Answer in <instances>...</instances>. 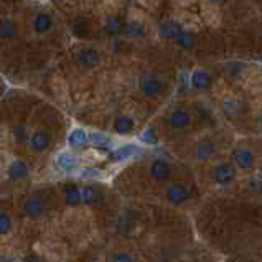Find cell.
Wrapping results in <instances>:
<instances>
[{"label": "cell", "mask_w": 262, "mask_h": 262, "mask_svg": "<svg viewBox=\"0 0 262 262\" xmlns=\"http://www.w3.org/2000/svg\"><path fill=\"white\" fill-rule=\"evenodd\" d=\"M135 152H137V147H134V145H124V147H121L119 150H116L114 154H112V160H114V161L125 160V159H129V157H134Z\"/></svg>", "instance_id": "24"}, {"label": "cell", "mask_w": 262, "mask_h": 262, "mask_svg": "<svg viewBox=\"0 0 262 262\" xmlns=\"http://www.w3.org/2000/svg\"><path fill=\"white\" fill-rule=\"evenodd\" d=\"M142 141L143 142H148V143H154L157 141L154 129H147L145 132H143V135H142Z\"/></svg>", "instance_id": "30"}, {"label": "cell", "mask_w": 262, "mask_h": 262, "mask_svg": "<svg viewBox=\"0 0 262 262\" xmlns=\"http://www.w3.org/2000/svg\"><path fill=\"white\" fill-rule=\"evenodd\" d=\"M181 33H183L181 27L178 23H175V21H165V23L160 25V35L165 38H175L177 40Z\"/></svg>", "instance_id": "16"}, {"label": "cell", "mask_w": 262, "mask_h": 262, "mask_svg": "<svg viewBox=\"0 0 262 262\" xmlns=\"http://www.w3.org/2000/svg\"><path fill=\"white\" fill-rule=\"evenodd\" d=\"M122 30H124V25H122V20L121 17H111L107 21H106V33L111 35V37H117Z\"/></svg>", "instance_id": "20"}, {"label": "cell", "mask_w": 262, "mask_h": 262, "mask_svg": "<svg viewBox=\"0 0 262 262\" xmlns=\"http://www.w3.org/2000/svg\"><path fill=\"white\" fill-rule=\"evenodd\" d=\"M14 135H15V141L17 142H25V141H28V134H27V130L25 129H21V127H15L14 129Z\"/></svg>", "instance_id": "29"}, {"label": "cell", "mask_w": 262, "mask_h": 262, "mask_svg": "<svg viewBox=\"0 0 262 262\" xmlns=\"http://www.w3.org/2000/svg\"><path fill=\"white\" fill-rule=\"evenodd\" d=\"M141 89L145 98H159V96L163 94L165 91V82L160 80L157 74H143V76L141 78Z\"/></svg>", "instance_id": "1"}, {"label": "cell", "mask_w": 262, "mask_h": 262, "mask_svg": "<svg viewBox=\"0 0 262 262\" xmlns=\"http://www.w3.org/2000/svg\"><path fill=\"white\" fill-rule=\"evenodd\" d=\"M234 163L242 170H251L254 167V154L246 147H238L233 152Z\"/></svg>", "instance_id": "7"}, {"label": "cell", "mask_w": 262, "mask_h": 262, "mask_svg": "<svg viewBox=\"0 0 262 262\" xmlns=\"http://www.w3.org/2000/svg\"><path fill=\"white\" fill-rule=\"evenodd\" d=\"M261 125H262V117H261Z\"/></svg>", "instance_id": "31"}, {"label": "cell", "mask_w": 262, "mask_h": 262, "mask_svg": "<svg viewBox=\"0 0 262 262\" xmlns=\"http://www.w3.org/2000/svg\"><path fill=\"white\" fill-rule=\"evenodd\" d=\"M64 200H66V204L69 206H80L81 204V190L78 186H68L66 191H64Z\"/></svg>", "instance_id": "19"}, {"label": "cell", "mask_w": 262, "mask_h": 262, "mask_svg": "<svg viewBox=\"0 0 262 262\" xmlns=\"http://www.w3.org/2000/svg\"><path fill=\"white\" fill-rule=\"evenodd\" d=\"M175 41H177V45L180 46V48H183V50H190V48L195 45V38H193V35L185 33V32H183Z\"/></svg>", "instance_id": "26"}, {"label": "cell", "mask_w": 262, "mask_h": 262, "mask_svg": "<svg viewBox=\"0 0 262 262\" xmlns=\"http://www.w3.org/2000/svg\"><path fill=\"white\" fill-rule=\"evenodd\" d=\"M89 141L93 142L94 145H107L109 137L104 134H93V135H89Z\"/></svg>", "instance_id": "28"}, {"label": "cell", "mask_w": 262, "mask_h": 262, "mask_svg": "<svg viewBox=\"0 0 262 262\" xmlns=\"http://www.w3.org/2000/svg\"><path fill=\"white\" fill-rule=\"evenodd\" d=\"M135 127V122L130 116H119L116 117L114 121V130L119 135H129L132 134V130Z\"/></svg>", "instance_id": "13"}, {"label": "cell", "mask_w": 262, "mask_h": 262, "mask_svg": "<svg viewBox=\"0 0 262 262\" xmlns=\"http://www.w3.org/2000/svg\"><path fill=\"white\" fill-rule=\"evenodd\" d=\"M51 143H53V135H51V132L48 129L35 130L28 139V145L35 154H43V152H46L48 148L51 147Z\"/></svg>", "instance_id": "2"}, {"label": "cell", "mask_w": 262, "mask_h": 262, "mask_svg": "<svg viewBox=\"0 0 262 262\" xmlns=\"http://www.w3.org/2000/svg\"><path fill=\"white\" fill-rule=\"evenodd\" d=\"M109 262H134V257L127 252H116L114 256H111Z\"/></svg>", "instance_id": "27"}, {"label": "cell", "mask_w": 262, "mask_h": 262, "mask_svg": "<svg viewBox=\"0 0 262 262\" xmlns=\"http://www.w3.org/2000/svg\"><path fill=\"white\" fill-rule=\"evenodd\" d=\"M170 127L175 130H183L191 124V114L185 109H175L168 119Z\"/></svg>", "instance_id": "8"}, {"label": "cell", "mask_w": 262, "mask_h": 262, "mask_svg": "<svg viewBox=\"0 0 262 262\" xmlns=\"http://www.w3.org/2000/svg\"><path fill=\"white\" fill-rule=\"evenodd\" d=\"M91 28H89V23H87L86 19H78L74 21L73 25V33L76 35L78 38H86L87 35H89Z\"/></svg>", "instance_id": "21"}, {"label": "cell", "mask_w": 262, "mask_h": 262, "mask_svg": "<svg viewBox=\"0 0 262 262\" xmlns=\"http://www.w3.org/2000/svg\"><path fill=\"white\" fill-rule=\"evenodd\" d=\"M89 143V135L82 129H74L71 134L68 135V145L71 148H82Z\"/></svg>", "instance_id": "12"}, {"label": "cell", "mask_w": 262, "mask_h": 262, "mask_svg": "<svg viewBox=\"0 0 262 262\" xmlns=\"http://www.w3.org/2000/svg\"><path fill=\"white\" fill-rule=\"evenodd\" d=\"M78 61H80V64H82L84 68H93L96 64L101 63V55H99V51L94 50V48H87V50L80 51Z\"/></svg>", "instance_id": "10"}, {"label": "cell", "mask_w": 262, "mask_h": 262, "mask_svg": "<svg viewBox=\"0 0 262 262\" xmlns=\"http://www.w3.org/2000/svg\"><path fill=\"white\" fill-rule=\"evenodd\" d=\"M78 160L76 157L69 152H61V154L56 157V167H58L61 172H71V170L76 168Z\"/></svg>", "instance_id": "15"}, {"label": "cell", "mask_w": 262, "mask_h": 262, "mask_svg": "<svg viewBox=\"0 0 262 262\" xmlns=\"http://www.w3.org/2000/svg\"><path fill=\"white\" fill-rule=\"evenodd\" d=\"M98 200H99V193L94 186H91V185L82 186V190H81V203L82 204L91 206V204H94Z\"/></svg>", "instance_id": "18"}, {"label": "cell", "mask_w": 262, "mask_h": 262, "mask_svg": "<svg viewBox=\"0 0 262 262\" xmlns=\"http://www.w3.org/2000/svg\"><path fill=\"white\" fill-rule=\"evenodd\" d=\"M198 159L200 160H208V159H211V155L215 154V143L213 142H202L198 145Z\"/></svg>", "instance_id": "23"}, {"label": "cell", "mask_w": 262, "mask_h": 262, "mask_svg": "<svg viewBox=\"0 0 262 262\" xmlns=\"http://www.w3.org/2000/svg\"><path fill=\"white\" fill-rule=\"evenodd\" d=\"M213 178H215V181L218 185H229L236 178V170L233 165L221 163L213 170Z\"/></svg>", "instance_id": "6"}, {"label": "cell", "mask_w": 262, "mask_h": 262, "mask_svg": "<svg viewBox=\"0 0 262 262\" xmlns=\"http://www.w3.org/2000/svg\"><path fill=\"white\" fill-rule=\"evenodd\" d=\"M7 175H8V178L14 181L25 180V178L30 175V165L23 159H15L10 165H8Z\"/></svg>", "instance_id": "4"}, {"label": "cell", "mask_w": 262, "mask_h": 262, "mask_svg": "<svg viewBox=\"0 0 262 262\" xmlns=\"http://www.w3.org/2000/svg\"><path fill=\"white\" fill-rule=\"evenodd\" d=\"M12 228H14V224H12L10 215L7 211H3V209H0V236L10 234Z\"/></svg>", "instance_id": "22"}, {"label": "cell", "mask_w": 262, "mask_h": 262, "mask_svg": "<svg viewBox=\"0 0 262 262\" xmlns=\"http://www.w3.org/2000/svg\"><path fill=\"white\" fill-rule=\"evenodd\" d=\"M150 175L157 181L168 180L170 175H172V165H170L167 160L157 159L150 163Z\"/></svg>", "instance_id": "5"}, {"label": "cell", "mask_w": 262, "mask_h": 262, "mask_svg": "<svg viewBox=\"0 0 262 262\" xmlns=\"http://www.w3.org/2000/svg\"><path fill=\"white\" fill-rule=\"evenodd\" d=\"M32 25H33L35 33L45 35V33L50 32L51 28H53L55 20H53V17H51L50 14H46V12H38V14L33 17Z\"/></svg>", "instance_id": "9"}, {"label": "cell", "mask_w": 262, "mask_h": 262, "mask_svg": "<svg viewBox=\"0 0 262 262\" xmlns=\"http://www.w3.org/2000/svg\"><path fill=\"white\" fill-rule=\"evenodd\" d=\"M191 87L196 91H204L211 86V76L206 71H195L191 74Z\"/></svg>", "instance_id": "14"}, {"label": "cell", "mask_w": 262, "mask_h": 262, "mask_svg": "<svg viewBox=\"0 0 262 262\" xmlns=\"http://www.w3.org/2000/svg\"><path fill=\"white\" fill-rule=\"evenodd\" d=\"M43 211H45V204H43L40 198H28L23 204V213L28 218H32V220L40 218L43 215Z\"/></svg>", "instance_id": "11"}, {"label": "cell", "mask_w": 262, "mask_h": 262, "mask_svg": "<svg viewBox=\"0 0 262 262\" xmlns=\"http://www.w3.org/2000/svg\"><path fill=\"white\" fill-rule=\"evenodd\" d=\"M125 33L132 38H141L145 35V28H143L142 23H129L127 27H125Z\"/></svg>", "instance_id": "25"}, {"label": "cell", "mask_w": 262, "mask_h": 262, "mask_svg": "<svg viewBox=\"0 0 262 262\" xmlns=\"http://www.w3.org/2000/svg\"><path fill=\"white\" fill-rule=\"evenodd\" d=\"M19 33V25H17V21L14 20H2L0 21V38H14L15 35Z\"/></svg>", "instance_id": "17"}, {"label": "cell", "mask_w": 262, "mask_h": 262, "mask_svg": "<svg viewBox=\"0 0 262 262\" xmlns=\"http://www.w3.org/2000/svg\"><path fill=\"white\" fill-rule=\"evenodd\" d=\"M167 200L172 204H175V206H178V204L188 202L190 191L185 185H181V183H173V185H170L167 188Z\"/></svg>", "instance_id": "3"}]
</instances>
